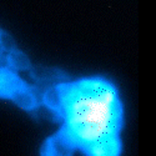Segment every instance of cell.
I'll return each instance as SVG.
<instances>
[{
  "instance_id": "obj_1",
  "label": "cell",
  "mask_w": 156,
  "mask_h": 156,
  "mask_svg": "<svg viewBox=\"0 0 156 156\" xmlns=\"http://www.w3.org/2000/svg\"><path fill=\"white\" fill-rule=\"evenodd\" d=\"M55 114L61 131L85 156H120L122 105L119 91L104 77H86L55 86Z\"/></svg>"
},
{
  "instance_id": "obj_2",
  "label": "cell",
  "mask_w": 156,
  "mask_h": 156,
  "mask_svg": "<svg viewBox=\"0 0 156 156\" xmlns=\"http://www.w3.org/2000/svg\"><path fill=\"white\" fill-rule=\"evenodd\" d=\"M75 147L61 130L45 141L41 147V156H73Z\"/></svg>"
},
{
  "instance_id": "obj_3",
  "label": "cell",
  "mask_w": 156,
  "mask_h": 156,
  "mask_svg": "<svg viewBox=\"0 0 156 156\" xmlns=\"http://www.w3.org/2000/svg\"><path fill=\"white\" fill-rule=\"evenodd\" d=\"M25 84L27 83L20 79L15 70L8 66L0 68V98L12 99Z\"/></svg>"
},
{
  "instance_id": "obj_4",
  "label": "cell",
  "mask_w": 156,
  "mask_h": 156,
  "mask_svg": "<svg viewBox=\"0 0 156 156\" xmlns=\"http://www.w3.org/2000/svg\"><path fill=\"white\" fill-rule=\"evenodd\" d=\"M11 100L15 101L18 106H20L24 110H28V111H31L39 106V99H37L35 91L28 84H25Z\"/></svg>"
},
{
  "instance_id": "obj_5",
  "label": "cell",
  "mask_w": 156,
  "mask_h": 156,
  "mask_svg": "<svg viewBox=\"0 0 156 156\" xmlns=\"http://www.w3.org/2000/svg\"><path fill=\"white\" fill-rule=\"evenodd\" d=\"M5 61H6V66L12 70H30L31 69V62L29 58L18 49L9 51Z\"/></svg>"
},
{
  "instance_id": "obj_6",
  "label": "cell",
  "mask_w": 156,
  "mask_h": 156,
  "mask_svg": "<svg viewBox=\"0 0 156 156\" xmlns=\"http://www.w3.org/2000/svg\"><path fill=\"white\" fill-rule=\"evenodd\" d=\"M16 49V44L15 40L11 37V35H9L8 33L0 31V51H9Z\"/></svg>"
}]
</instances>
